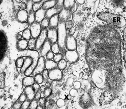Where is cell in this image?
<instances>
[{
	"mask_svg": "<svg viewBox=\"0 0 126 109\" xmlns=\"http://www.w3.org/2000/svg\"><path fill=\"white\" fill-rule=\"evenodd\" d=\"M97 16L100 20L108 22L117 27L122 28L126 25L125 19L120 15L109 12H99Z\"/></svg>",
	"mask_w": 126,
	"mask_h": 109,
	"instance_id": "6da1fadb",
	"label": "cell"
},
{
	"mask_svg": "<svg viewBox=\"0 0 126 109\" xmlns=\"http://www.w3.org/2000/svg\"><path fill=\"white\" fill-rule=\"evenodd\" d=\"M58 30V44L60 49L61 53L65 54L66 51V42L67 38V32L65 26V22L59 21Z\"/></svg>",
	"mask_w": 126,
	"mask_h": 109,
	"instance_id": "7a4b0ae2",
	"label": "cell"
},
{
	"mask_svg": "<svg viewBox=\"0 0 126 109\" xmlns=\"http://www.w3.org/2000/svg\"><path fill=\"white\" fill-rule=\"evenodd\" d=\"M47 29H42L41 32L36 39V51L40 50L44 45L45 42L47 40Z\"/></svg>",
	"mask_w": 126,
	"mask_h": 109,
	"instance_id": "3957f363",
	"label": "cell"
},
{
	"mask_svg": "<svg viewBox=\"0 0 126 109\" xmlns=\"http://www.w3.org/2000/svg\"><path fill=\"white\" fill-rule=\"evenodd\" d=\"M45 62L46 59H45L44 57L41 56L39 57L37 66L32 75L35 76L37 74H41L43 73L45 68Z\"/></svg>",
	"mask_w": 126,
	"mask_h": 109,
	"instance_id": "277c9868",
	"label": "cell"
},
{
	"mask_svg": "<svg viewBox=\"0 0 126 109\" xmlns=\"http://www.w3.org/2000/svg\"><path fill=\"white\" fill-rule=\"evenodd\" d=\"M30 29L31 31L32 38L35 39H37L38 37V36L40 35L42 31V28L40 24L37 22H35L33 24H32L30 26Z\"/></svg>",
	"mask_w": 126,
	"mask_h": 109,
	"instance_id": "5b68a950",
	"label": "cell"
},
{
	"mask_svg": "<svg viewBox=\"0 0 126 109\" xmlns=\"http://www.w3.org/2000/svg\"><path fill=\"white\" fill-rule=\"evenodd\" d=\"M47 40L50 42L52 45L58 42L57 28H47Z\"/></svg>",
	"mask_w": 126,
	"mask_h": 109,
	"instance_id": "8992f818",
	"label": "cell"
},
{
	"mask_svg": "<svg viewBox=\"0 0 126 109\" xmlns=\"http://www.w3.org/2000/svg\"><path fill=\"white\" fill-rule=\"evenodd\" d=\"M63 78V73L58 68L49 71V79L52 81H60Z\"/></svg>",
	"mask_w": 126,
	"mask_h": 109,
	"instance_id": "52a82bcc",
	"label": "cell"
},
{
	"mask_svg": "<svg viewBox=\"0 0 126 109\" xmlns=\"http://www.w3.org/2000/svg\"><path fill=\"white\" fill-rule=\"evenodd\" d=\"M65 56L66 60H67L69 63H74L76 62L79 58L78 53L74 51L68 50L65 54Z\"/></svg>",
	"mask_w": 126,
	"mask_h": 109,
	"instance_id": "ba28073f",
	"label": "cell"
},
{
	"mask_svg": "<svg viewBox=\"0 0 126 109\" xmlns=\"http://www.w3.org/2000/svg\"><path fill=\"white\" fill-rule=\"evenodd\" d=\"M77 48V43L73 36H68L66 42V48L68 50L74 51Z\"/></svg>",
	"mask_w": 126,
	"mask_h": 109,
	"instance_id": "9c48e42d",
	"label": "cell"
},
{
	"mask_svg": "<svg viewBox=\"0 0 126 109\" xmlns=\"http://www.w3.org/2000/svg\"><path fill=\"white\" fill-rule=\"evenodd\" d=\"M29 13L26 10H19L16 15L17 21L20 23H25L28 22Z\"/></svg>",
	"mask_w": 126,
	"mask_h": 109,
	"instance_id": "30bf717a",
	"label": "cell"
},
{
	"mask_svg": "<svg viewBox=\"0 0 126 109\" xmlns=\"http://www.w3.org/2000/svg\"><path fill=\"white\" fill-rule=\"evenodd\" d=\"M51 46L52 44L48 40H47L40 50V54L41 56L44 57L46 55V54L51 50Z\"/></svg>",
	"mask_w": 126,
	"mask_h": 109,
	"instance_id": "8fae6325",
	"label": "cell"
},
{
	"mask_svg": "<svg viewBox=\"0 0 126 109\" xmlns=\"http://www.w3.org/2000/svg\"><path fill=\"white\" fill-rule=\"evenodd\" d=\"M72 13V12L70 10H66L64 8L62 9L59 14V21L66 22L68 20L71 15Z\"/></svg>",
	"mask_w": 126,
	"mask_h": 109,
	"instance_id": "7c38bea8",
	"label": "cell"
},
{
	"mask_svg": "<svg viewBox=\"0 0 126 109\" xmlns=\"http://www.w3.org/2000/svg\"><path fill=\"white\" fill-rule=\"evenodd\" d=\"M24 92L26 93L27 96V100L30 101V102H32L33 100L35 98L36 92L34 91V89L33 88L32 86L31 87H28L25 88Z\"/></svg>",
	"mask_w": 126,
	"mask_h": 109,
	"instance_id": "4fadbf2b",
	"label": "cell"
},
{
	"mask_svg": "<svg viewBox=\"0 0 126 109\" xmlns=\"http://www.w3.org/2000/svg\"><path fill=\"white\" fill-rule=\"evenodd\" d=\"M34 77L33 76H26L22 80V84L24 87H28L33 86V85L35 83Z\"/></svg>",
	"mask_w": 126,
	"mask_h": 109,
	"instance_id": "5bb4252c",
	"label": "cell"
},
{
	"mask_svg": "<svg viewBox=\"0 0 126 109\" xmlns=\"http://www.w3.org/2000/svg\"><path fill=\"white\" fill-rule=\"evenodd\" d=\"M28 41L25 40V39H22V40L17 42L16 44V47L18 51L22 52L26 50V48L28 47Z\"/></svg>",
	"mask_w": 126,
	"mask_h": 109,
	"instance_id": "9a60e30c",
	"label": "cell"
},
{
	"mask_svg": "<svg viewBox=\"0 0 126 109\" xmlns=\"http://www.w3.org/2000/svg\"><path fill=\"white\" fill-rule=\"evenodd\" d=\"M46 11L42 8L39 10L35 12V19L36 22L41 23V22L45 18Z\"/></svg>",
	"mask_w": 126,
	"mask_h": 109,
	"instance_id": "2e32d148",
	"label": "cell"
},
{
	"mask_svg": "<svg viewBox=\"0 0 126 109\" xmlns=\"http://www.w3.org/2000/svg\"><path fill=\"white\" fill-rule=\"evenodd\" d=\"M58 1L57 0H51V1H45L43 3L42 8L46 11L49 9L55 7L57 5Z\"/></svg>",
	"mask_w": 126,
	"mask_h": 109,
	"instance_id": "e0dca14e",
	"label": "cell"
},
{
	"mask_svg": "<svg viewBox=\"0 0 126 109\" xmlns=\"http://www.w3.org/2000/svg\"><path fill=\"white\" fill-rule=\"evenodd\" d=\"M59 23V14L54 15L49 20V24L48 28H57Z\"/></svg>",
	"mask_w": 126,
	"mask_h": 109,
	"instance_id": "ac0fdd59",
	"label": "cell"
},
{
	"mask_svg": "<svg viewBox=\"0 0 126 109\" xmlns=\"http://www.w3.org/2000/svg\"><path fill=\"white\" fill-rule=\"evenodd\" d=\"M61 10L57 9L55 7L47 10L46 11L45 13V18L50 20L54 15L59 14Z\"/></svg>",
	"mask_w": 126,
	"mask_h": 109,
	"instance_id": "d6986e66",
	"label": "cell"
},
{
	"mask_svg": "<svg viewBox=\"0 0 126 109\" xmlns=\"http://www.w3.org/2000/svg\"><path fill=\"white\" fill-rule=\"evenodd\" d=\"M75 1H70V0H65L64 1V4H63V7L64 8L70 10L73 12V8L75 5Z\"/></svg>",
	"mask_w": 126,
	"mask_h": 109,
	"instance_id": "ffe728a7",
	"label": "cell"
},
{
	"mask_svg": "<svg viewBox=\"0 0 126 109\" xmlns=\"http://www.w3.org/2000/svg\"><path fill=\"white\" fill-rule=\"evenodd\" d=\"M45 68L48 71L58 68V63L52 60H47L45 62Z\"/></svg>",
	"mask_w": 126,
	"mask_h": 109,
	"instance_id": "44dd1931",
	"label": "cell"
},
{
	"mask_svg": "<svg viewBox=\"0 0 126 109\" xmlns=\"http://www.w3.org/2000/svg\"><path fill=\"white\" fill-rule=\"evenodd\" d=\"M36 39L32 38L30 40L28 41V48L30 50L34 51L36 50Z\"/></svg>",
	"mask_w": 126,
	"mask_h": 109,
	"instance_id": "7402d4cb",
	"label": "cell"
},
{
	"mask_svg": "<svg viewBox=\"0 0 126 109\" xmlns=\"http://www.w3.org/2000/svg\"><path fill=\"white\" fill-rule=\"evenodd\" d=\"M22 36L23 39L29 41L32 38V34L30 29H26L25 30H23L22 33Z\"/></svg>",
	"mask_w": 126,
	"mask_h": 109,
	"instance_id": "603a6c76",
	"label": "cell"
},
{
	"mask_svg": "<svg viewBox=\"0 0 126 109\" xmlns=\"http://www.w3.org/2000/svg\"><path fill=\"white\" fill-rule=\"evenodd\" d=\"M35 21H36V19H35V12L33 11H32L31 12L29 13V16H28L27 23L29 25L31 26L32 24H33V23H35Z\"/></svg>",
	"mask_w": 126,
	"mask_h": 109,
	"instance_id": "cb8c5ba5",
	"label": "cell"
},
{
	"mask_svg": "<svg viewBox=\"0 0 126 109\" xmlns=\"http://www.w3.org/2000/svg\"><path fill=\"white\" fill-rule=\"evenodd\" d=\"M24 57H18L15 61V65L17 68L19 69H21L24 64Z\"/></svg>",
	"mask_w": 126,
	"mask_h": 109,
	"instance_id": "d4e9b609",
	"label": "cell"
},
{
	"mask_svg": "<svg viewBox=\"0 0 126 109\" xmlns=\"http://www.w3.org/2000/svg\"><path fill=\"white\" fill-rule=\"evenodd\" d=\"M45 1H44V0H42L41 2H39V3H34L33 6V11L36 12V11H38L39 10L41 9L42 8L43 3H44Z\"/></svg>",
	"mask_w": 126,
	"mask_h": 109,
	"instance_id": "484cf974",
	"label": "cell"
},
{
	"mask_svg": "<svg viewBox=\"0 0 126 109\" xmlns=\"http://www.w3.org/2000/svg\"><path fill=\"white\" fill-rule=\"evenodd\" d=\"M67 67V61L66 59H63L58 63V68L61 70L65 69Z\"/></svg>",
	"mask_w": 126,
	"mask_h": 109,
	"instance_id": "4316f807",
	"label": "cell"
},
{
	"mask_svg": "<svg viewBox=\"0 0 126 109\" xmlns=\"http://www.w3.org/2000/svg\"><path fill=\"white\" fill-rule=\"evenodd\" d=\"M26 4H27V8L26 10L28 11V12L29 13L33 11V6L34 3L33 2V1L31 0H29V1H26Z\"/></svg>",
	"mask_w": 126,
	"mask_h": 109,
	"instance_id": "83f0119b",
	"label": "cell"
},
{
	"mask_svg": "<svg viewBox=\"0 0 126 109\" xmlns=\"http://www.w3.org/2000/svg\"><path fill=\"white\" fill-rule=\"evenodd\" d=\"M51 51L55 54H58L60 51V49L58 43L52 44L51 46Z\"/></svg>",
	"mask_w": 126,
	"mask_h": 109,
	"instance_id": "f1b7e54d",
	"label": "cell"
},
{
	"mask_svg": "<svg viewBox=\"0 0 126 109\" xmlns=\"http://www.w3.org/2000/svg\"><path fill=\"white\" fill-rule=\"evenodd\" d=\"M49 20L47 19L46 18H45L40 23L42 29L48 28L49 27Z\"/></svg>",
	"mask_w": 126,
	"mask_h": 109,
	"instance_id": "f546056e",
	"label": "cell"
},
{
	"mask_svg": "<svg viewBox=\"0 0 126 109\" xmlns=\"http://www.w3.org/2000/svg\"><path fill=\"white\" fill-rule=\"evenodd\" d=\"M35 82L38 84H41L44 82L43 77L41 74H38L35 76L34 77Z\"/></svg>",
	"mask_w": 126,
	"mask_h": 109,
	"instance_id": "4dcf8cb0",
	"label": "cell"
},
{
	"mask_svg": "<svg viewBox=\"0 0 126 109\" xmlns=\"http://www.w3.org/2000/svg\"><path fill=\"white\" fill-rule=\"evenodd\" d=\"M38 104L39 103L38 102V101L34 99L31 102L29 109H36L38 106H39Z\"/></svg>",
	"mask_w": 126,
	"mask_h": 109,
	"instance_id": "1f68e13d",
	"label": "cell"
},
{
	"mask_svg": "<svg viewBox=\"0 0 126 109\" xmlns=\"http://www.w3.org/2000/svg\"><path fill=\"white\" fill-rule=\"evenodd\" d=\"M65 26L67 30H70L73 27V22L72 20H68L65 22Z\"/></svg>",
	"mask_w": 126,
	"mask_h": 109,
	"instance_id": "d6a6232c",
	"label": "cell"
},
{
	"mask_svg": "<svg viewBox=\"0 0 126 109\" xmlns=\"http://www.w3.org/2000/svg\"><path fill=\"white\" fill-rule=\"evenodd\" d=\"M63 59V55L62 53H59L58 54H56L53 58V61L57 63H58L60 61Z\"/></svg>",
	"mask_w": 126,
	"mask_h": 109,
	"instance_id": "836d02e7",
	"label": "cell"
},
{
	"mask_svg": "<svg viewBox=\"0 0 126 109\" xmlns=\"http://www.w3.org/2000/svg\"><path fill=\"white\" fill-rule=\"evenodd\" d=\"M56 105L59 108H62L65 106V102L64 99L59 98L56 102Z\"/></svg>",
	"mask_w": 126,
	"mask_h": 109,
	"instance_id": "e575fe53",
	"label": "cell"
},
{
	"mask_svg": "<svg viewBox=\"0 0 126 109\" xmlns=\"http://www.w3.org/2000/svg\"><path fill=\"white\" fill-rule=\"evenodd\" d=\"M42 76L43 77V80L44 82H47L49 79V72L46 69H45L42 73Z\"/></svg>",
	"mask_w": 126,
	"mask_h": 109,
	"instance_id": "d590c367",
	"label": "cell"
},
{
	"mask_svg": "<svg viewBox=\"0 0 126 109\" xmlns=\"http://www.w3.org/2000/svg\"><path fill=\"white\" fill-rule=\"evenodd\" d=\"M52 93V90L51 88H46L43 93L44 97L45 98L49 97Z\"/></svg>",
	"mask_w": 126,
	"mask_h": 109,
	"instance_id": "8d00e7d4",
	"label": "cell"
},
{
	"mask_svg": "<svg viewBox=\"0 0 126 109\" xmlns=\"http://www.w3.org/2000/svg\"><path fill=\"white\" fill-rule=\"evenodd\" d=\"M27 99V95L26 94V93L24 92L22 94L19 96V97L18 99V101L21 103H23V102H25V101H26Z\"/></svg>",
	"mask_w": 126,
	"mask_h": 109,
	"instance_id": "74e56055",
	"label": "cell"
},
{
	"mask_svg": "<svg viewBox=\"0 0 126 109\" xmlns=\"http://www.w3.org/2000/svg\"><path fill=\"white\" fill-rule=\"evenodd\" d=\"M63 4H64V1L63 0H60L58 1L57 5L55 6V8L58 10H62V8L63 7Z\"/></svg>",
	"mask_w": 126,
	"mask_h": 109,
	"instance_id": "f35d334b",
	"label": "cell"
},
{
	"mask_svg": "<svg viewBox=\"0 0 126 109\" xmlns=\"http://www.w3.org/2000/svg\"><path fill=\"white\" fill-rule=\"evenodd\" d=\"M30 103H31V102L27 100L25 102H23L22 104L21 109H29V108L30 105Z\"/></svg>",
	"mask_w": 126,
	"mask_h": 109,
	"instance_id": "ab89813d",
	"label": "cell"
},
{
	"mask_svg": "<svg viewBox=\"0 0 126 109\" xmlns=\"http://www.w3.org/2000/svg\"><path fill=\"white\" fill-rule=\"evenodd\" d=\"M21 103L18 102V100H17L13 105L12 108L13 109H21V106H22Z\"/></svg>",
	"mask_w": 126,
	"mask_h": 109,
	"instance_id": "60d3db41",
	"label": "cell"
},
{
	"mask_svg": "<svg viewBox=\"0 0 126 109\" xmlns=\"http://www.w3.org/2000/svg\"><path fill=\"white\" fill-rule=\"evenodd\" d=\"M38 103H39V105H40L42 107H45L46 103V99L45 97H41L40 99L39 100Z\"/></svg>",
	"mask_w": 126,
	"mask_h": 109,
	"instance_id": "b9f144b4",
	"label": "cell"
},
{
	"mask_svg": "<svg viewBox=\"0 0 126 109\" xmlns=\"http://www.w3.org/2000/svg\"><path fill=\"white\" fill-rule=\"evenodd\" d=\"M54 56V53L52 51H49L46 55L47 60H52L53 59Z\"/></svg>",
	"mask_w": 126,
	"mask_h": 109,
	"instance_id": "7bdbcfd3",
	"label": "cell"
},
{
	"mask_svg": "<svg viewBox=\"0 0 126 109\" xmlns=\"http://www.w3.org/2000/svg\"><path fill=\"white\" fill-rule=\"evenodd\" d=\"M70 95L72 97H76L78 95V92L75 89H72L69 92Z\"/></svg>",
	"mask_w": 126,
	"mask_h": 109,
	"instance_id": "ee69618b",
	"label": "cell"
},
{
	"mask_svg": "<svg viewBox=\"0 0 126 109\" xmlns=\"http://www.w3.org/2000/svg\"><path fill=\"white\" fill-rule=\"evenodd\" d=\"M33 88L34 89V91H35L36 93L38 92L39 91H40V85H39V84L35 82L32 86Z\"/></svg>",
	"mask_w": 126,
	"mask_h": 109,
	"instance_id": "f6af8a7d",
	"label": "cell"
},
{
	"mask_svg": "<svg viewBox=\"0 0 126 109\" xmlns=\"http://www.w3.org/2000/svg\"><path fill=\"white\" fill-rule=\"evenodd\" d=\"M81 83L78 82V81H76V82H75L74 83H73V87H74V88L76 90H78V89H79L81 87Z\"/></svg>",
	"mask_w": 126,
	"mask_h": 109,
	"instance_id": "bcb514c9",
	"label": "cell"
},
{
	"mask_svg": "<svg viewBox=\"0 0 126 109\" xmlns=\"http://www.w3.org/2000/svg\"><path fill=\"white\" fill-rule=\"evenodd\" d=\"M73 81H74V80L73 79H72V78H69V79H68L66 82V84L67 86L71 87L73 84Z\"/></svg>",
	"mask_w": 126,
	"mask_h": 109,
	"instance_id": "7dc6e473",
	"label": "cell"
},
{
	"mask_svg": "<svg viewBox=\"0 0 126 109\" xmlns=\"http://www.w3.org/2000/svg\"><path fill=\"white\" fill-rule=\"evenodd\" d=\"M75 31H76V29H75V27H73L69 31L68 36H73V35H74V34L75 32Z\"/></svg>",
	"mask_w": 126,
	"mask_h": 109,
	"instance_id": "c3c4849f",
	"label": "cell"
},
{
	"mask_svg": "<svg viewBox=\"0 0 126 109\" xmlns=\"http://www.w3.org/2000/svg\"><path fill=\"white\" fill-rule=\"evenodd\" d=\"M41 98V93L40 92H38L36 93L35 94L34 99L37 101H39V100Z\"/></svg>",
	"mask_w": 126,
	"mask_h": 109,
	"instance_id": "681fc988",
	"label": "cell"
},
{
	"mask_svg": "<svg viewBox=\"0 0 126 109\" xmlns=\"http://www.w3.org/2000/svg\"><path fill=\"white\" fill-rule=\"evenodd\" d=\"M20 7L23 10H26V8H27L26 3H25V2H22L21 3H20Z\"/></svg>",
	"mask_w": 126,
	"mask_h": 109,
	"instance_id": "f907efd6",
	"label": "cell"
},
{
	"mask_svg": "<svg viewBox=\"0 0 126 109\" xmlns=\"http://www.w3.org/2000/svg\"><path fill=\"white\" fill-rule=\"evenodd\" d=\"M22 38V36L20 33H18L16 34V40H17V41L22 40L21 39Z\"/></svg>",
	"mask_w": 126,
	"mask_h": 109,
	"instance_id": "816d5d0a",
	"label": "cell"
},
{
	"mask_svg": "<svg viewBox=\"0 0 126 109\" xmlns=\"http://www.w3.org/2000/svg\"><path fill=\"white\" fill-rule=\"evenodd\" d=\"M46 88L45 86V85H42V86L40 87V92L41 93H44V92L45 91V90H46Z\"/></svg>",
	"mask_w": 126,
	"mask_h": 109,
	"instance_id": "f5cc1de1",
	"label": "cell"
},
{
	"mask_svg": "<svg viewBox=\"0 0 126 109\" xmlns=\"http://www.w3.org/2000/svg\"><path fill=\"white\" fill-rule=\"evenodd\" d=\"M76 2H77V3H78L79 4H80V5H82L84 3L85 1H83V0H78V1H76Z\"/></svg>",
	"mask_w": 126,
	"mask_h": 109,
	"instance_id": "db71d44e",
	"label": "cell"
},
{
	"mask_svg": "<svg viewBox=\"0 0 126 109\" xmlns=\"http://www.w3.org/2000/svg\"><path fill=\"white\" fill-rule=\"evenodd\" d=\"M51 86V84L49 82H46V83H45V87L46 88H49Z\"/></svg>",
	"mask_w": 126,
	"mask_h": 109,
	"instance_id": "11a10c76",
	"label": "cell"
},
{
	"mask_svg": "<svg viewBox=\"0 0 126 109\" xmlns=\"http://www.w3.org/2000/svg\"><path fill=\"white\" fill-rule=\"evenodd\" d=\"M42 1V0H33V2L34 3H39Z\"/></svg>",
	"mask_w": 126,
	"mask_h": 109,
	"instance_id": "9f6ffc18",
	"label": "cell"
},
{
	"mask_svg": "<svg viewBox=\"0 0 126 109\" xmlns=\"http://www.w3.org/2000/svg\"><path fill=\"white\" fill-rule=\"evenodd\" d=\"M36 109H43V107H42L40 105H39Z\"/></svg>",
	"mask_w": 126,
	"mask_h": 109,
	"instance_id": "6f0895ef",
	"label": "cell"
},
{
	"mask_svg": "<svg viewBox=\"0 0 126 109\" xmlns=\"http://www.w3.org/2000/svg\"><path fill=\"white\" fill-rule=\"evenodd\" d=\"M125 60H126V51H125Z\"/></svg>",
	"mask_w": 126,
	"mask_h": 109,
	"instance_id": "680465c9",
	"label": "cell"
},
{
	"mask_svg": "<svg viewBox=\"0 0 126 109\" xmlns=\"http://www.w3.org/2000/svg\"><path fill=\"white\" fill-rule=\"evenodd\" d=\"M71 96L70 95V96H69V95H68V99H71Z\"/></svg>",
	"mask_w": 126,
	"mask_h": 109,
	"instance_id": "91938a15",
	"label": "cell"
}]
</instances>
